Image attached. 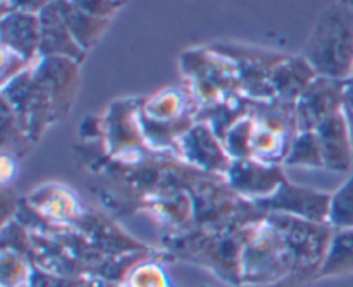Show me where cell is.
<instances>
[{"mask_svg":"<svg viewBox=\"0 0 353 287\" xmlns=\"http://www.w3.org/2000/svg\"><path fill=\"white\" fill-rule=\"evenodd\" d=\"M353 274V229L334 231L319 277Z\"/></svg>","mask_w":353,"mask_h":287,"instance_id":"8fae6325","label":"cell"},{"mask_svg":"<svg viewBox=\"0 0 353 287\" xmlns=\"http://www.w3.org/2000/svg\"><path fill=\"white\" fill-rule=\"evenodd\" d=\"M324 155V167L345 172L350 169L353 158V140L343 110L333 114L316 127Z\"/></svg>","mask_w":353,"mask_h":287,"instance_id":"5b68a950","label":"cell"},{"mask_svg":"<svg viewBox=\"0 0 353 287\" xmlns=\"http://www.w3.org/2000/svg\"><path fill=\"white\" fill-rule=\"evenodd\" d=\"M69 2L83 12L99 19H110V16H114L121 6H124L117 0H69Z\"/></svg>","mask_w":353,"mask_h":287,"instance_id":"e0dca14e","label":"cell"},{"mask_svg":"<svg viewBox=\"0 0 353 287\" xmlns=\"http://www.w3.org/2000/svg\"><path fill=\"white\" fill-rule=\"evenodd\" d=\"M317 78L316 71L305 59H293L285 64L276 65L274 72L269 78L272 93L285 100L286 103H296V100L307 92L314 79Z\"/></svg>","mask_w":353,"mask_h":287,"instance_id":"ba28073f","label":"cell"},{"mask_svg":"<svg viewBox=\"0 0 353 287\" xmlns=\"http://www.w3.org/2000/svg\"><path fill=\"white\" fill-rule=\"evenodd\" d=\"M343 86L345 81L317 76L296 100V126L302 131H316L323 120L343 110Z\"/></svg>","mask_w":353,"mask_h":287,"instance_id":"3957f363","label":"cell"},{"mask_svg":"<svg viewBox=\"0 0 353 287\" xmlns=\"http://www.w3.org/2000/svg\"><path fill=\"white\" fill-rule=\"evenodd\" d=\"M117 2H121V3H124V2H128V0H117Z\"/></svg>","mask_w":353,"mask_h":287,"instance_id":"ffe728a7","label":"cell"},{"mask_svg":"<svg viewBox=\"0 0 353 287\" xmlns=\"http://www.w3.org/2000/svg\"><path fill=\"white\" fill-rule=\"evenodd\" d=\"M30 282V265L19 255L3 250V287H28Z\"/></svg>","mask_w":353,"mask_h":287,"instance_id":"2e32d148","label":"cell"},{"mask_svg":"<svg viewBox=\"0 0 353 287\" xmlns=\"http://www.w3.org/2000/svg\"><path fill=\"white\" fill-rule=\"evenodd\" d=\"M292 270L296 272L295 253L276 220L248 231L240 251L241 284L269 286L288 277Z\"/></svg>","mask_w":353,"mask_h":287,"instance_id":"7a4b0ae2","label":"cell"},{"mask_svg":"<svg viewBox=\"0 0 353 287\" xmlns=\"http://www.w3.org/2000/svg\"><path fill=\"white\" fill-rule=\"evenodd\" d=\"M2 48L33 64L40 52V17L24 12H2Z\"/></svg>","mask_w":353,"mask_h":287,"instance_id":"52a82bcc","label":"cell"},{"mask_svg":"<svg viewBox=\"0 0 353 287\" xmlns=\"http://www.w3.org/2000/svg\"><path fill=\"white\" fill-rule=\"evenodd\" d=\"M55 2H57L62 19H64L68 30L71 31L72 38L85 52L92 48L105 33L109 19H99V17L90 16L72 6L69 0H55Z\"/></svg>","mask_w":353,"mask_h":287,"instance_id":"30bf717a","label":"cell"},{"mask_svg":"<svg viewBox=\"0 0 353 287\" xmlns=\"http://www.w3.org/2000/svg\"><path fill=\"white\" fill-rule=\"evenodd\" d=\"M55 0H2L3 12H24L38 16L43 9H47Z\"/></svg>","mask_w":353,"mask_h":287,"instance_id":"ac0fdd59","label":"cell"},{"mask_svg":"<svg viewBox=\"0 0 353 287\" xmlns=\"http://www.w3.org/2000/svg\"><path fill=\"white\" fill-rule=\"evenodd\" d=\"M181 93L174 92V89H169V92L161 93L154 100H150L148 105L145 107V112L150 116V119L155 120V124H161L164 120L174 119L179 114V110H181Z\"/></svg>","mask_w":353,"mask_h":287,"instance_id":"9a60e30c","label":"cell"},{"mask_svg":"<svg viewBox=\"0 0 353 287\" xmlns=\"http://www.w3.org/2000/svg\"><path fill=\"white\" fill-rule=\"evenodd\" d=\"M343 114L348 120L353 140V79H347L343 86Z\"/></svg>","mask_w":353,"mask_h":287,"instance_id":"d6986e66","label":"cell"},{"mask_svg":"<svg viewBox=\"0 0 353 287\" xmlns=\"http://www.w3.org/2000/svg\"><path fill=\"white\" fill-rule=\"evenodd\" d=\"M303 59L317 76L347 81L353 74V3H333L317 21Z\"/></svg>","mask_w":353,"mask_h":287,"instance_id":"6da1fadb","label":"cell"},{"mask_svg":"<svg viewBox=\"0 0 353 287\" xmlns=\"http://www.w3.org/2000/svg\"><path fill=\"white\" fill-rule=\"evenodd\" d=\"M231 181L241 193L271 196L283 184V176L278 169L269 167L264 162L238 160L231 167Z\"/></svg>","mask_w":353,"mask_h":287,"instance_id":"9c48e42d","label":"cell"},{"mask_svg":"<svg viewBox=\"0 0 353 287\" xmlns=\"http://www.w3.org/2000/svg\"><path fill=\"white\" fill-rule=\"evenodd\" d=\"M286 164L292 167H324V155L319 138L314 131H302L290 147Z\"/></svg>","mask_w":353,"mask_h":287,"instance_id":"7c38bea8","label":"cell"},{"mask_svg":"<svg viewBox=\"0 0 353 287\" xmlns=\"http://www.w3.org/2000/svg\"><path fill=\"white\" fill-rule=\"evenodd\" d=\"M327 226L334 231L353 229V174L334 195H331Z\"/></svg>","mask_w":353,"mask_h":287,"instance_id":"4fadbf2b","label":"cell"},{"mask_svg":"<svg viewBox=\"0 0 353 287\" xmlns=\"http://www.w3.org/2000/svg\"><path fill=\"white\" fill-rule=\"evenodd\" d=\"M40 17V52L38 57H68L79 62L85 50L76 43L71 31L65 26L57 2L50 3L38 14Z\"/></svg>","mask_w":353,"mask_h":287,"instance_id":"8992f818","label":"cell"},{"mask_svg":"<svg viewBox=\"0 0 353 287\" xmlns=\"http://www.w3.org/2000/svg\"><path fill=\"white\" fill-rule=\"evenodd\" d=\"M330 205L331 195L300 188V186L288 184V182H283L276 189V193L261 200V206L264 209L317 224H327Z\"/></svg>","mask_w":353,"mask_h":287,"instance_id":"277c9868","label":"cell"},{"mask_svg":"<svg viewBox=\"0 0 353 287\" xmlns=\"http://www.w3.org/2000/svg\"><path fill=\"white\" fill-rule=\"evenodd\" d=\"M124 287H169V277L164 268L155 262H143L131 268L124 277Z\"/></svg>","mask_w":353,"mask_h":287,"instance_id":"5bb4252c","label":"cell"}]
</instances>
